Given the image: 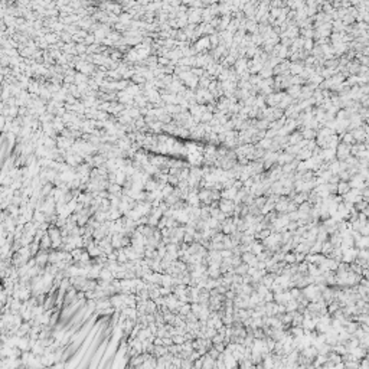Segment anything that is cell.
Listing matches in <instances>:
<instances>
[{"instance_id": "1", "label": "cell", "mask_w": 369, "mask_h": 369, "mask_svg": "<svg viewBox=\"0 0 369 369\" xmlns=\"http://www.w3.org/2000/svg\"><path fill=\"white\" fill-rule=\"evenodd\" d=\"M345 199H346L349 204H358L359 200L362 199V192L358 190V189H352L345 195Z\"/></svg>"}, {"instance_id": "2", "label": "cell", "mask_w": 369, "mask_h": 369, "mask_svg": "<svg viewBox=\"0 0 369 369\" xmlns=\"http://www.w3.org/2000/svg\"><path fill=\"white\" fill-rule=\"evenodd\" d=\"M349 149H350V147H349L346 143H342L340 146H339V149H337V156H339L340 159H345L347 154H349V151H350Z\"/></svg>"}, {"instance_id": "3", "label": "cell", "mask_w": 369, "mask_h": 369, "mask_svg": "<svg viewBox=\"0 0 369 369\" xmlns=\"http://www.w3.org/2000/svg\"><path fill=\"white\" fill-rule=\"evenodd\" d=\"M352 136L355 137V140H358V141H362V140H365V138H366V131H365L364 128L358 127V130H355V131L352 133Z\"/></svg>"}, {"instance_id": "4", "label": "cell", "mask_w": 369, "mask_h": 369, "mask_svg": "<svg viewBox=\"0 0 369 369\" xmlns=\"http://www.w3.org/2000/svg\"><path fill=\"white\" fill-rule=\"evenodd\" d=\"M349 187H350V185L346 182H340L339 183V193H342V195H346L347 192H349Z\"/></svg>"}, {"instance_id": "5", "label": "cell", "mask_w": 369, "mask_h": 369, "mask_svg": "<svg viewBox=\"0 0 369 369\" xmlns=\"http://www.w3.org/2000/svg\"><path fill=\"white\" fill-rule=\"evenodd\" d=\"M343 141H345V143H347V144H349V143H353V141H355V137L352 136V133H347V134H345V137H343Z\"/></svg>"}, {"instance_id": "6", "label": "cell", "mask_w": 369, "mask_h": 369, "mask_svg": "<svg viewBox=\"0 0 369 369\" xmlns=\"http://www.w3.org/2000/svg\"><path fill=\"white\" fill-rule=\"evenodd\" d=\"M312 46H313V42H310V40H307V42H306V48H307V49H310Z\"/></svg>"}]
</instances>
